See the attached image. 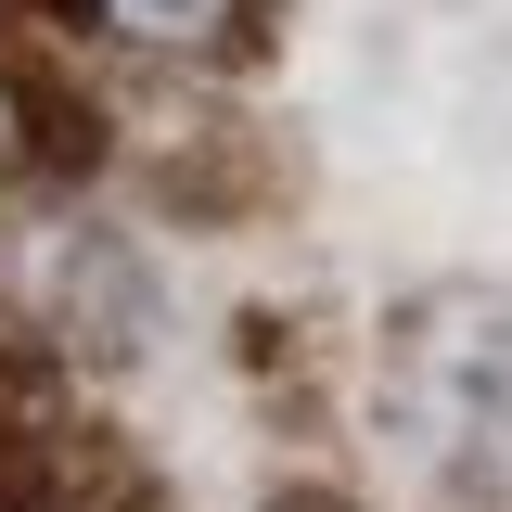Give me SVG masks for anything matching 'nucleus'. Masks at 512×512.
Segmentation results:
<instances>
[{
	"label": "nucleus",
	"mask_w": 512,
	"mask_h": 512,
	"mask_svg": "<svg viewBox=\"0 0 512 512\" xmlns=\"http://www.w3.org/2000/svg\"><path fill=\"white\" fill-rule=\"evenodd\" d=\"M0 512H167L141 448L90 410V384L0 372Z\"/></svg>",
	"instance_id": "7ed1b4c3"
},
{
	"label": "nucleus",
	"mask_w": 512,
	"mask_h": 512,
	"mask_svg": "<svg viewBox=\"0 0 512 512\" xmlns=\"http://www.w3.org/2000/svg\"><path fill=\"white\" fill-rule=\"evenodd\" d=\"M372 423L448 512H512V282H423L384 308Z\"/></svg>",
	"instance_id": "f257e3e1"
},
{
	"label": "nucleus",
	"mask_w": 512,
	"mask_h": 512,
	"mask_svg": "<svg viewBox=\"0 0 512 512\" xmlns=\"http://www.w3.org/2000/svg\"><path fill=\"white\" fill-rule=\"evenodd\" d=\"M39 13H64L103 64L154 90H218L269 52V0H39Z\"/></svg>",
	"instance_id": "20e7f679"
},
{
	"label": "nucleus",
	"mask_w": 512,
	"mask_h": 512,
	"mask_svg": "<svg viewBox=\"0 0 512 512\" xmlns=\"http://www.w3.org/2000/svg\"><path fill=\"white\" fill-rule=\"evenodd\" d=\"M269 512H372V500H359V487H282Z\"/></svg>",
	"instance_id": "39448f33"
},
{
	"label": "nucleus",
	"mask_w": 512,
	"mask_h": 512,
	"mask_svg": "<svg viewBox=\"0 0 512 512\" xmlns=\"http://www.w3.org/2000/svg\"><path fill=\"white\" fill-rule=\"evenodd\" d=\"M154 346V269L90 192L0 180V359L39 384H103Z\"/></svg>",
	"instance_id": "f03ea898"
}]
</instances>
